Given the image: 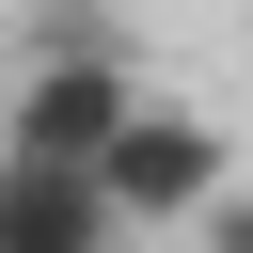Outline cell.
<instances>
[{"label":"cell","mask_w":253,"mask_h":253,"mask_svg":"<svg viewBox=\"0 0 253 253\" xmlns=\"http://www.w3.org/2000/svg\"><path fill=\"white\" fill-rule=\"evenodd\" d=\"M0 253H126V221H111L95 174H32V158H0Z\"/></svg>","instance_id":"3957f363"},{"label":"cell","mask_w":253,"mask_h":253,"mask_svg":"<svg viewBox=\"0 0 253 253\" xmlns=\"http://www.w3.org/2000/svg\"><path fill=\"white\" fill-rule=\"evenodd\" d=\"M142 126V79H126V47H47L16 95H0V158H32V174H111V142Z\"/></svg>","instance_id":"6da1fadb"},{"label":"cell","mask_w":253,"mask_h":253,"mask_svg":"<svg viewBox=\"0 0 253 253\" xmlns=\"http://www.w3.org/2000/svg\"><path fill=\"white\" fill-rule=\"evenodd\" d=\"M95 190H111L126 237H206V206H221L237 174H221V126H206V111H158V95H142V126L111 142Z\"/></svg>","instance_id":"7a4b0ae2"},{"label":"cell","mask_w":253,"mask_h":253,"mask_svg":"<svg viewBox=\"0 0 253 253\" xmlns=\"http://www.w3.org/2000/svg\"><path fill=\"white\" fill-rule=\"evenodd\" d=\"M206 253H253V190H221V206H206Z\"/></svg>","instance_id":"277c9868"}]
</instances>
